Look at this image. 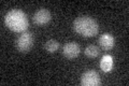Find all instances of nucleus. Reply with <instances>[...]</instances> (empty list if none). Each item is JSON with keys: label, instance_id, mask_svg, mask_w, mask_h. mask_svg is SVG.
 Listing matches in <instances>:
<instances>
[{"label": "nucleus", "instance_id": "4", "mask_svg": "<svg viewBox=\"0 0 129 86\" xmlns=\"http://www.w3.org/2000/svg\"><path fill=\"white\" fill-rule=\"evenodd\" d=\"M80 83L82 86H98L101 84V79L96 71L89 70L82 74Z\"/></svg>", "mask_w": 129, "mask_h": 86}, {"label": "nucleus", "instance_id": "1", "mask_svg": "<svg viewBox=\"0 0 129 86\" xmlns=\"http://www.w3.org/2000/svg\"><path fill=\"white\" fill-rule=\"evenodd\" d=\"M6 26L14 32H23L29 26L27 15L22 10L13 9L9 11L5 16Z\"/></svg>", "mask_w": 129, "mask_h": 86}, {"label": "nucleus", "instance_id": "2", "mask_svg": "<svg viewBox=\"0 0 129 86\" xmlns=\"http://www.w3.org/2000/svg\"><path fill=\"white\" fill-rule=\"evenodd\" d=\"M73 28L79 35L85 37V38L94 37L99 31L98 23L92 17L87 16V15L76 17L75 20L73 22Z\"/></svg>", "mask_w": 129, "mask_h": 86}, {"label": "nucleus", "instance_id": "10", "mask_svg": "<svg viewBox=\"0 0 129 86\" xmlns=\"http://www.w3.org/2000/svg\"><path fill=\"white\" fill-rule=\"evenodd\" d=\"M44 48L48 53H54L59 48V43L56 40H48L44 45Z\"/></svg>", "mask_w": 129, "mask_h": 86}, {"label": "nucleus", "instance_id": "6", "mask_svg": "<svg viewBox=\"0 0 129 86\" xmlns=\"http://www.w3.org/2000/svg\"><path fill=\"white\" fill-rule=\"evenodd\" d=\"M32 20L35 24L41 26V25H45L51 20V13L50 11L46 9H40L38 10L32 16Z\"/></svg>", "mask_w": 129, "mask_h": 86}, {"label": "nucleus", "instance_id": "8", "mask_svg": "<svg viewBox=\"0 0 129 86\" xmlns=\"http://www.w3.org/2000/svg\"><path fill=\"white\" fill-rule=\"evenodd\" d=\"M113 68V58L110 55H104L100 61V69L103 72H110Z\"/></svg>", "mask_w": 129, "mask_h": 86}, {"label": "nucleus", "instance_id": "5", "mask_svg": "<svg viewBox=\"0 0 129 86\" xmlns=\"http://www.w3.org/2000/svg\"><path fill=\"white\" fill-rule=\"evenodd\" d=\"M80 52H81V47L75 42H68L64 44L62 48V54L64 55V57H67L69 59H73L75 57H78L80 55Z\"/></svg>", "mask_w": 129, "mask_h": 86}, {"label": "nucleus", "instance_id": "7", "mask_svg": "<svg viewBox=\"0 0 129 86\" xmlns=\"http://www.w3.org/2000/svg\"><path fill=\"white\" fill-rule=\"evenodd\" d=\"M98 42H99V45L101 46L103 50L109 51V50H112V48L114 47L115 39L111 34H103V35L100 36Z\"/></svg>", "mask_w": 129, "mask_h": 86}, {"label": "nucleus", "instance_id": "3", "mask_svg": "<svg viewBox=\"0 0 129 86\" xmlns=\"http://www.w3.org/2000/svg\"><path fill=\"white\" fill-rule=\"evenodd\" d=\"M34 46V36L31 32H24L16 40V47L22 53H27Z\"/></svg>", "mask_w": 129, "mask_h": 86}, {"label": "nucleus", "instance_id": "9", "mask_svg": "<svg viewBox=\"0 0 129 86\" xmlns=\"http://www.w3.org/2000/svg\"><path fill=\"white\" fill-rule=\"evenodd\" d=\"M99 47L96 45H88L85 50H84V54L89 58H96L99 55Z\"/></svg>", "mask_w": 129, "mask_h": 86}]
</instances>
